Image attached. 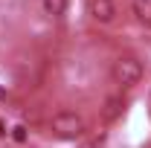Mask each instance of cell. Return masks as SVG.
Returning a JSON list of instances; mask_svg holds the SVG:
<instances>
[{
    "instance_id": "obj_1",
    "label": "cell",
    "mask_w": 151,
    "mask_h": 148,
    "mask_svg": "<svg viewBox=\"0 0 151 148\" xmlns=\"http://www.w3.org/2000/svg\"><path fill=\"white\" fill-rule=\"evenodd\" d=\"M113 81L119 87H134L142 81V64L134 55H119L113 61Z\"/></svg>"
},
{
    "instance_id": "obj_2",
    "label": "cell",
    "mask_w": 151,
    "mask_h": 148,
    "mask_svg": "<svg viewBox=\"0 0 151 148\" xmlns=\"http://www.w3.org/2000/svg\"><path fill=\"white\" fill-rule=\"evenodd\" d=\"M50 131L55 134L58 139H76V137H81L84 134V119L78 116V113H55L52 119H50Z\"/></svg>"
},
{
    "instance_id": "obj_3",
    "label": "cell",
    "mask_w": 151,
    "mask_h": 148,
    "mask_svg": "<svg viewBox=\"0 0 151 148\" xmlns=\"http://www.w3.org/2000/svg\"><path fill=\"white\" fill-rule=\"evenodd\" d=\"M90 18L96 23H113L116 20V3L113 0H90Z\"/></svg>"
},
{
    "instance_id": "obj_4",
    "label": "cell",
    "mask_w": 151,
    "mask_h": 148,
    "mask_svg": "<svg viewBox=\"0 0 151 148\" xmlns=\"http://www.w3.org/2000/svg\"><path fill=\"white\" fill-rule=\"evenodd\" d=\"M131 9H134V15H137L139 23L151 26V0H131Z\"/></svg>"
},
{
    "instance_id": "obj_5",
    "label": "cell",
    "mask_w": 151,
    "mask_h": 148,
    "mask_svg": "<svg viewBox=\"0 0 151 148\" xmlns=\"http://www.w3.org/2000/svg\"><path fill=\"white\" fill-rule=\"evenodd\" d=\"M67 3H70V0H41L44 15H50V18H61V15L67 12Z\"/></svg>"
},
{
    "instance_id": "obj_6",
    "label": "cell",
    "mask_w": 151,
    "mask_h": 148,
    "mask_svg": "<svg viewBox=\"0 0 151 148\" xmlns=\"http://www.w3.org/2000/svg\"><path fill=\"white\" fill-rule=\"evenodd\" d=\"M119 113H122V99H108V102H105V119L113 122Z\"/></svg>"
},
{
    "instance_id": "obj_7",
    "label": "cell",
    "mask_w": 151,
    "mask_h": 148,
    "mask_svg": "<svg viewBox=\"0 0 151 148\" xmlns=\"http://www.w3.org/2000/svg\"><path fill=\"white\" fill-rule=\"evenodd\" d=\"M78 148H99L96 142H84V145H78Z\"/></svg>"
},
{
    "instance_id": "obj_8",
    "label": "cell",
    "mask_w": 151,
    "mask_h": 148,
    "mask_svg": "<svg viewBox=\"0 0 151 148\" xmlns=\"http://www.w3.org/2000/svg\"><path fill=\"white\" fill-rule=\"evenodd\" d=\"M0 99H6V84H0Z\"/></svg>"
}]
</instances>
